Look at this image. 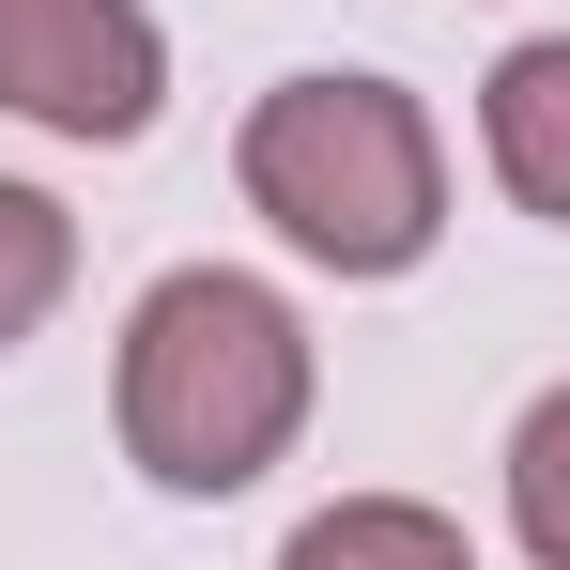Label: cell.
Instances as JSON below:
<instances>
[{
    "mask_svg": "<svg viewBox=\"0 0 570 570\" xmlns=\"http://www.w3.org/2000/svg\"><path fill=\"white\" fill-rule=\"evenodd\" d=\"M278 570H478V556H463V524H448V509H416V493H340V509H308V524H293Z\"/></svg>",
    "mask_w": 570,
    "mask_h": 570,
    "instance_id": "cell-5",
    "label": "cell"
},
{
    "mask_svg": "<svg viewBox=\"0 0 570 570\" xmlns=\"http://www.w3.org/2000/svg\"><path fill=\"white\" fill-rule=\"evenodd\" d=\"M170 94V47L139 0H0V108L62 139H139Z\"/></svg>",
    "mask_w": 570,
    "mask_h": 570,
    "instance_id": "cell-3",
    "label": "cell"
},
{
    "mask_svg": "<svg viewBox=\"0 0 570 570\" xmlns=\"http://www.w3.org/2000/svg\"><path fill=\"white\" fill-rule=\"evenodd\" d=\"M478 139H493V186L524 200V216H556V232H570V31H540V47L493 62Z\"/></svg>",
    "mask_w": 570,
    "mask_h": 570,
    "instance_id": "cell-4",
    "label": "cell"
},
{
    "mask_svg": "<svg viewBox=\"0 0 570 570\" xmlns=\"http://www.w3.org/2000/svg\"><path fill=\"white\" fill-rule=\"evenodd\" d=\"M62 278H78V216L47 186H0V355L62 308Z\"/></svg>",
    "mask_w": 570,
    "mask_h": 570,
    "instance_id": "cell-6",
    "label": "cell"
},
{
    "mask_svg": "<svg viewBox=\"0 0 570 570\" xmlns=\"http://www.w3.org/2000/svg\"><path fill=\"white\" fill-rule=\"evenodd\" d=\"M509 524L540 570H570V385L524 401V432H509Z\"/></svg>",
    "mask_w": 570,
    "mask_h": 570,
    "instance_id": "cell-7",
    "label": "cell"
},
{
    "mask_svg": "<svg viewBox=\"0 0 570 570\" xmlns=\"http://www.w3.org/2000/svg\"><path fill=\"white\" fill-rule=\"evenodd\" d=\"M247 200L278 216L308 263L340 278H401L448 232V155L401 78H278L247 108Z\"/></svg>",
    "mask_w": 570,
    "mask_h": 570,
    "instance_id": "cell-2",
    "label": "cell"
},
{
    "mask_svg": "<svg viewBox=\"0 0 570 570\" xmlns=\"http://www.w3.org/2000/svg\"><path fill=\"white\" fill-rule=\"evenodd\" d=\"M293 416H308V324L263 278L186 263V278L139 293V324H124V463L155 493H247L293 448Z\"/></svg>",
    "mask_w": 570,
    "mask_h": 570,
    "instance_id": "cell-1",
    "label": "cell"
}]
</instances>
